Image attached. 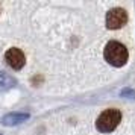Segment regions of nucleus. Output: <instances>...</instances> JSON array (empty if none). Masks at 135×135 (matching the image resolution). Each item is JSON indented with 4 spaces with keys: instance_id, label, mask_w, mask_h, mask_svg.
<instances>
[{
    "instance_id": "5",
    "label": "nucleus",
    "mask_w": 135,
    "mask_h": 135,
    "mask_svg": "<svg viewBox=\"0 0 135 135\" xmlns=\"http://www.w3.org/2000/svg\"><path fill=\"white\" fill-rule=\"evenodd\" d=\"M27 117H29L27 114H9L3 118V123L5 124H18V123L27 120Z\"/></svg>"
},
{
    "instance_id": "1",
    "label": "nucleus",
    "mask_w": 135,
    "mask_h": 135,
    "mask_svg": "<svg viewBox=\"0 0 135 135\" xmlns=\"http://www.w3.org/2000/svg\"><path fill=\"white\" fill-rule=\"evenodd\" d=\"M103 56H105V59H106V62H109L111 65L122 67V65H124L128 62L129 53L122 43H118V41H109L105 46Z\"/></svg>"
},
{
    "instance_id": "6",
    "label": "nucleus",
    "mask_w": 135,
    "mask_h": 135,
    "mask_svg": "<svg viewBox=\"0 0 135 135\" xmlns=\"http://www.w3.org/2000/svg\"><path fill=\"white\" fill-rule=\"evenodd\" d=\"M12 84H14V80L11 79L6 73H3V71L0 73V85L2 86H9V85H12Z\"/></svg>"
},
{
    "instance_id": "4",
    "label": "nucleus",
    "mask_w": 135,
    "mask_h": 135,
    "mask_svg": "<svg viewBox=\"0 0 135 135\" xmlns=\"http://www.w3.org/2000/svg\"><path fill=\"white\" fill-rule=\"evenodd\" d=\"M5 59H6L8 65L12 67L14 70H20V68H23V65L26 64L25 53L20 49H15V47L9 49L6 53H5Z\"/></svg>"
},
{
    "instance_id": "2",
    "label": "nucleus",
    "mask_w": 135,
    "mask_h": 135,
    "mask_svg": "<svg viewBox=\"0 0 135 135\" xmlns=\"http://www.w3.org/2000/svg\"><path fill=\"white\" fill-rule=\"evenodd\" d=\"M120 120H122V112L118 109H115V108L105 109L96 120V128L100 132H111L118 126Z\"/></svg>"
},
{
    "instance_id": "3",
    "label": "nucleus",
    "mask_w": 135,
    "mask_h": 135,
    "mask_svg": "<svg viewBox=\"0 0 135 135\" xmlns=\"http://www.w3.org/2000/svg\"><path fill=\"white\" fill-rule=\"evenodd\" d=\"M128 21V14L122 8H114L106 14V27L108 29H120Z\"/></svg>"
}]
</instances>
